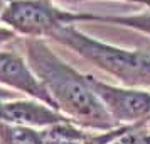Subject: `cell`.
Masks as SVG:
<instances>
[{"label":"cell","instance_id":"ba28073f","mask_svg":"<svg viewBox=\"0 0 150 144\" xmlns=\"http://www.w3.org/2000/svg\"><path fill=\"white\" fill-rule=\"evenodd\" d=\"M0 144H46V141L39 129L0 122Z\"/></svg>","mask_w":150,"mask_h":144},{"label":"cell","instance_id":"9a60e30c","mask_svg":"<svg viewBox=\"0 0 150 144\" xmlns=\"http://www.w3.org/2000/svg\"><path fill=\"white\" fill-rule=\"evenodd\" d=\"M8 0H0V15H2V12H4V9L7 7Z\"/></svg>","mask_w":150,"mask_h":144},{"label":"cell","instance_id":"4fadbf2b","mask_svg":"<svg viewBox=\"0 0 150 144\" xmlns=\"http://www.w3.org/2000/svg\"><path fill=\"white\" fill-rule=\"evenodd\" d=\"M56 4H61V5H79L86 0H54Z\"/></svg>","mask_w":150,"mask_h":144},{"label":"cell","instance_id":"3957f363","mask_svg":"<svg viewBox=\"0 0 150 144\" xmlns=\"http://www.w3.org/2000/svg\"><path fill=\"white\" fill-rule=\"evenodd\" d=\"M0 22L24 39H44L66 26L95 22V14L61 9L54 0H8Z\"/></svg>","mask_w":150,"mask_h":144},{"label":"cell","instance_id":"e0dca14e","mask_svg":"<svg viewBox=\"0 0 150 144\" xmlns=\"http://www.w3.org/2000/svg\"><path fill=\"white\" fill-rule=\"evenodd\" d=\"M149 130H150V122H149Z\"/></svg>","mask_w":150,"mask_h":144},{"label":"cell","instance_id":"7a4b0ae2","mask_svg":"<svg viewBox=\"0 0 150 144\" xmlns=\"http://www.w3.org/2000/svg\"><path fill=\"white\" fill-rule=\"evenodd\" d=\"M51 39L116 78L123 87L150 88V53L147 51L127 49L103 42L84 34L74 24L59 29Z\"/></svg>","mask_w":150,"mask_h":144},{"label":"cell","instance_id":"6da1fadb","mask_svg":"<svg viewBox=\"0 0 150 144\" xmlns=\"http://www.w3.org/2000/svg\"><path fill=\"white\" fill-rule=\"evenodd\" d=\"M24 51L29 66L62 115L84 129H115V122L95 95L84 73H79L57 56L44 39H24Z\"/></svg>","mask_w":150,"mask_h":144},{"label":"cell","instance_id":"7c38bea8","mask_svg":"<svg viewBox=\"0 0 150 144\" xmlns=\"http://www.w3.org/2000/svg\"><path fill=\"white\" fill-rule=\"evenodd\" d=\"M8 100H14V95H12V92H8L7 88H4V87H0V107L4 105L5 102Z\"/></svg>","mask_w":150,"mask_h":144},{"label":"cell","instance_id":"5bb4252c","mask_svg":"<svg viewBox=\"0 0 150 144\" xmlns=\"http://www.w3.org/2000/svg\"><path fill=\"white\" fill-rule=\"evenodd\" d=\"M122 2H130V4H142L147 7V0H122Z\"/></svg>","mask_w":150,"mask_h":144},{"label":"cell","instance_id":"ac0fdd59","mask_svg":"<svg viewBox=\"0 0 150 144\" xmlns=\"http://www.w3.org/2000/svg\"><path fill=\"white\" fill-rule=\"evenodd\" d=\"M149 132H150V130H149Z\"/></svg>","mask_w":150,"mask_h":144},{"label":"cell","instance_id":"30bf717a","mask_svg":"<svg viewBox=\"0 0 150 144\" xmlns=\"http://www.w3.org/2000/svg\"><path fill=\"white\" fill-rule=\"evenodd\" d=\"M145 129H149V125H138V127H135V129H132L130 132H127L125 136H122L120 139L113 141L111 144H138L140 136H142V132Z\"/></svg>","mask_w":150,"mask_h":144},{"label":"cell","instance_id":"8992f818","mask_svg":"<svg viewBox=\"0 0 150 144\" xmlns=\"http://www.w3.org/2000/svg\"><path fill=\"white\" fill-rule=\"evenodd\" d=\"M0 122L25 125L44 130L52 125L71 122L59 110L35 98H14L0 107Z\"/></svg>","mask_w":150,"mask_h":144},{"label":"cell","instance_id":"5b68a950","mask_svg":"<svg viewBox=\"0 0 150 144\" xmlns=\"http://www.w3.org/2000/svg\"><path fill=\"white\" fill-rule=\"evenodd\" d=\"M0 87L15 90L17 93H24L29 98L41 100L54 107L52 98L29 66L25 56L15 49H0Z\"/></svg>","mask_w":150,"mask_h":144},{"label":"cell","instance_id":"277c9868","mask_svg":"<svg viewBox=\"0 0 150 144\" xmlns=\"http://www.w3.org/2000/svg\"><path fill=\"white\" fill-rule=\"evenodd\" d=\"M86 78L116 127L149 125L150 90L111 85L93 75H86Z\"/></svg>","mask_w":150,"mask_h":144},{"label":"cell","instance_id":"2e32d148","mask_svg":"<svg viewBox=\"0 0 150 144\" xmlns=\"http://www.w3.org/2000/svg\"><path fill=\"white\" fill-rule=\"evenodd\" d=\"M147 9H150V0H147Z\"/></svg>","mask_w":150,"mask_h":144},{"label":"cell","instance_id":"9c48e42d","mask_svg":"<svg viewBox=\"0 0 150 144\" xmlns=\"http://www.w3.org/2000/svg\"><path fill=\"white\" fill-rule=\"evenodd\" d=\"M95 22H105V24H116L128 29H135L138 32L150 36V9L138 14L130 15H95Z\"/></svg>","mask_w":150,"mask_h":144},{"label":"cell","instance_id":"52a82bcc","mask_svg":"<svg viewBox=\"0 0 150 144\" xmlns=\"http://www.w3.org/2000/svg\"><path fill=\"white\" fill-rule=\"evenodd\" d=\"M135 127L138 125L115 127L111 130H91L73 122H66L44 129L42 132L46 144H111Z\"/></svg>","mask_w":150,"mask_h":144},{"label":"cell","instance_id":"8fae6325","mask_svg":"<svg viewBox=\"0 0 150 144\" xmlns=\"http://www.w3.org/2000/svg\"><path fill=\"white\" fill-rule=\"evenodd\" d=\"M15 37H17V34H15L12 29H8L7 26H4L2 22H0V48L4 46V44H7V42L14 41Z\"/></svg>","mask_w":150,"mask_h":144}]
</instances>
